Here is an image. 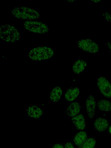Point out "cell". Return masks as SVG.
I'll return each mask as SVG.
<instances>
[{"label": "cell", "mask_w": 111, "mask_h": 148, "mask_svg": "<svg viewBox=\"0 0 111 148\" xmlns=\"http://www.w3.org/2000/svg\"><path fill=\"white\" fill-rule=\"evenodd\" d=\"M78 47L83 51L91 53H96L99 50V47L97 43L90 39H84L79 40L77 42Z\"/></svg>", "instance_id": "obj_1"}, {"label": "cell", "mask_w": 111, "mask_h": 148, "mask_svg": "<svg viewBox=\"0 0 111 148\" xmlns=\"http://www.w3.org/2000/svg\"><path fill=\"white\" fill-rule=\"evenodd\" d=\"M97 84L100 92L105 97L111 98V84L106 78L103 76L98 77Z\"/></svg>", "instance_id": "obj_2"}, {"label": "cell", "mask_w": 111, "mask_h": 148, "mask_svg": "<svg viewBox=\"0 0 111 148\" xmlns=\"http://www.w3.org/2000/svg\"><path fill=\"white\" fill-rule=\"evenodd\" d=\"M96 107V102L95 98L92 95H89L86 100V107L87 114L90 118L94 117Z\"/></svg>", "instance_id": "obj_3"}, {"label": "cell", "mask_w": 111, "mask_h": 148, "mask_svg": "<svg viewBox=\"0 0 111 148\" xmlns=\"http://www.w3.org/2000/svg\"><path fill=\"white\" fill-rule=\"evenodd\" d=\"M81 109V106L80 103L74 101L69 105L65 112L66 114L69 116L73 117L78 114Z\"/></svg>", "instance_id": "obj_4"}, {"label": "cell", "mask_w": 111, "mask_h": 148, "mask_svg": "<svg viewBox=\"0 0 111 148\" xmlns=\"http://www.w3.org/2000/svg\"><path fill=\"white\" fill-rule=\"evenodd\" d=\"M108 121L103 118L98 117L95 121L94 127L95 130L101 132L105 131L108 127Z\"/></svg>", "instance_id": "obj_5"}, {"label": "cell", "mask_w": 111, "mask_h": 148, "mask_svg": "<svg viewBox=\"0 0 111 148\" xmlns=\"http://www.w3.org/2000/svg\"><path fill=\"white\" fill-rule=\"evenodd\" d=\"M27 115L29 117L34 119H38L43 114L42 110L38 106L31 105L27 109Z\"/></svg>", "instance_id": "obj_6"}, {"label": "cell", "mask_w": 111, "mask_h": 148, "mask_svg": "<svg viewBox=\"0 0 111 148\" xmlns=\"http://www.w3.org/2000/svg\"><path fill=\"white\" fill-rule=\"evenodd\" d=\"M71 121L77 129L82 130L85 128L86 122L84 116L82 114H80L73 117Z\"/></svg>", "instance_id": "obj_7"}, {"label": "cell", "mask_w": 111, "mask_h": 148, "mask_svg": "<svg viewBox=\"0 0 111 148\" xmlns=\"http://www.w3.org/2000/svg\"><path fill=\"white\" fill-rule=\"evenodd\" d=\"M79 93V89L72 86L70 88L65 94V98L69 102L75 99Z\"/></svg>", "instance_id": "obj_8"}, {"label": "cell", "mask_w": 111, "mask_h": 148, "mask_svg": "<svg viewBox=\"0 0 111 148\" xmlns=\"http://www.w3.org/2000/svg\"><path fill=\"white\" fill-rule=\"evenodd\" d=\"M87 138V133L84 131H81L78 133L74 136L73 142L76 145L79 147L83 143Z\"/></svg>", "instance_id": "obj_9"}, {"label": "cell", "mask_w": 111, "mask_h": 148, "mask_svg": "<svg viewBox=\"0 0 111 148\" xmlns=\"http://www.w3.org/2000/svg\"><path fill=\"white\" fill-rule=\"evenodd\" d=\"M86 61L82 59H79L74 63L72 69L76 74H79L83 71L86 66Z\"/></svg>", "instance_id": "obj_10"}, {"label": "cell", "mask_w": 111, "mask_h": 148, "mask_svg": "<svg viewBox=\"0 0 111 148\" xmlns=\"http://www.w3.org/2000/svg\"><path fill=\"white\" fill-rule=\"evenodd\" d=\"M97 107L102 111L111 112V102L106 99H101L98 101Z\"/></svg>", "instance_id": "obj_11"}, {"label": "cell", "mask_w": 111, "mask_h": 148, "mask_svg": "<svg viewBox=\"0 0 111 148\" xmlns=\"http://www.w3.org/2000/svg\"><path fill=\"white\" fill-rule=\"evenodd\" d=\"M62 90L59 86L54 88L51 92L50 95V99L53 102L58 101L60 99L62 95Z\"/></svg>", "instance_id": "obj_12"}, {"label": "cell", "mask_w": 111, "mask_h": 148, "mask_svg": "<svg viewBox=\"0 0 111 148\" xmlns=\"http://www.w3.org/2000/svg\"><path fill=\"white\" fill-rule=\"evenodd\" d=\"M96 144L95 139L92 138H87L78 148H94Z\"/></svg>", "instance_id": "obj_13"}, {"label": "cell", "mask_w": 111, "mask_h": 148, "mask_svg": "<svg viewBox=\"0 0 111 148\" xmlns=\"http://www.w3.org/2000/svg\"><path fill=\"white\" fill-rule=\"evenodd\" d=\"M103 18L109 22H111V15L107 12H105L103 14Z\"/></svg>", "instance_id": "obj_14"}, {"label": "cell", "mask_w": 111, "mask_h": 148, "mask_svg": "<svg viewBox=\"0 0 111 148\" xmlns=\"http://www.w3.org/2000/svg\"><path fill=\"white\" fill-rule=\"evenodd\" d=\"M64 148H75L72 143L70 142L66 143L65 145Z\"/></svg>", "instance_id": "obj_15"}, {"label": "cell", "mask_w": 111, "mask_h": 148, "mask_svg": "<svg viewBox=\"0 0 111 148\" xmlns=\"http://www.w3.org/2000/svg\"><path fill=\"white\" fill-rule=\"evenodd\" d=\"M52 148H64V147L61 144H56L53 145Z\"/></svg>", "instance_id": "obj_16"}, {"label": "cell", "mask_w": 111, "mask_h": 148, "mask_svg": "<svg viewBox=\"0 0 111 148\" xmlns=\"http://www.w3.org/2000/svg\"><path fill=\"white\" fill-rule=\"evenodd\" d=\"M105 45V47L109 50L111 54V43L109 42H108L106 43Z\"/></svg>", "instance_id": "obj_17"}, {"label": "cell", "mask_w": 111, "mask_h": 148, "mask_svg": "<svg viewBox=\"0 0 111 148\" xmlns=\"http://www.w3.org/2000/svg\"><path fill=\"white\" fill-rule=\"evenodd\" d=\"M109 133L111 135V125L109 127Z\"/></svg>", "instance_id": "obj_18"}, {"label": "cell", "mask_w": 111, "mask_h": 148, "mask_svg": "<svg viewBox=\"0 0 111 148\" xmlns=\"http://www.w3.org/2000/svg\"><path fill=\"white\" fill-rule=\"evenodd\" d=\"M95 1V2H100L99 1Z\"/></svg>", "instance_id": "obj_19"}]
</instances>
